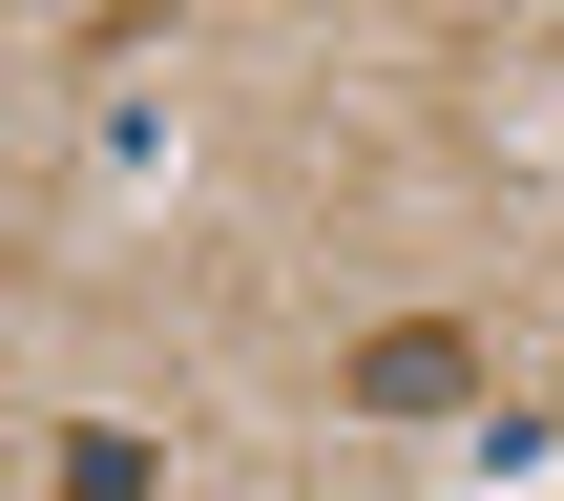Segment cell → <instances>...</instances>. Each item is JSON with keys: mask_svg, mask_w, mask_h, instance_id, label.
Wrapping results in <instances>:
<instances>
[{"mask_svg": "<svg viewBox=\"0 0 564 501\" xmlns=\"http://www.w3.org/2000/svg\"><path fill=\"white\" fill-rule=\"evenodd\" d=\"M335 397H356V418H460V397H481V335H460V314H377V335L335 356Z\"/></svg>", "mask_w": 564, "mask_h": 501, "instance_id": "1", "label": "cell"}, {"mask_svg": "<svg viewBox=\"0 0 564 501\" xmlns=\"http://www.w3.org/2000/svg\"><path fill=\"white\" fill-rule=\"evenodd\" d=\"M147 481H167L147 418H63V481H42V501H147Z\"/></svg>", "mask_w": 564, "mask_h": 501, "instance_id": "2", "label": "cell"}, {"mask_svg": "<svg viewBox=\"0 0 564 501\" xmlns=\"http://www.w3.org/2000/svg\"><path fill=\"white\" fill-rule=\"evenodd\" d=\"M544 439H564V397H544Z\"/></svg>", "mask_w": 564, "mask_h": 501, "instance_id": "3", "label": "cell"}]
</instances>
